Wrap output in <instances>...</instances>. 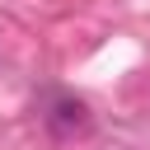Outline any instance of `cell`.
<instances>
[{
    "instance_id": "6da1fadb",
    "label": "cell",
    "mask_w": 150,
    "mask_h": 150,
    "mask_svg": "<svg viewBox=\"0 0 150 150\" xmlns=\"http://www.w3.org/2000/svg\"><path fill=\"white\" fill-rule=\"evenodd\" d=\"M42 122H47V131H52V136H75V131H84V127H89V108H84L80 98L61 94V98H52V103H47Z\"/></svg>"
}]
</instances>
